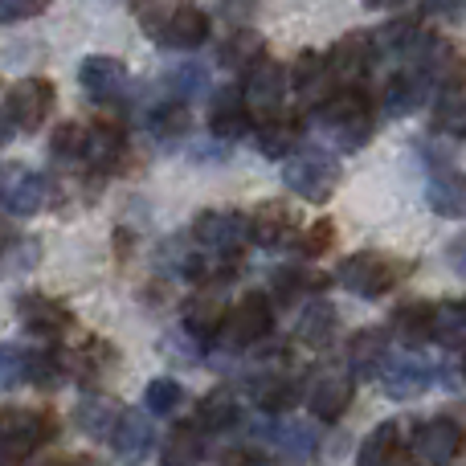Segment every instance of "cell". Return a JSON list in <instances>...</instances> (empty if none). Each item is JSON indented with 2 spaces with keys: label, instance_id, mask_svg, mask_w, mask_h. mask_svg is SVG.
<instances>
[{
  "label": "cell",
  "instance_id": "obj_1",
  "mask_svg": "<svg viewBox=\"0 0 466 466\" xmlns=\"http://www.w3.org/2000/svg\"><path fill=\"white\" fill-rule=\"evenodd\" d=\"M315 123H319V131L336 147L356 152V147H364L372 136V106L360 90H339V95H331L319 103Z\"/></svg>",
  "mask_w": 466,
  "mask_h": 466
},
{
  "label": "cell",
  "instance_id": "obj_2",
  "mask_svg": "<svg viewBox=\"0 0 466 466\" xmlns=\"http://www.w3.org/2000/svg\"><path fill=\"white\" fill-rule=\"evenodd\" d=\"M282 185L295 197H303V201L323 205L339 188V160L328 147H295L282 160Z\"/></svg>",
  "mask_w": 466,
  "mask_h": 466
},
{
  "label": "cell",
  "instance_id": "obj_3",
  "mask_svg": "<svg viewBox=\"0 0 466 466\" xmlns=\"http://www.w3.org/2000/svg\"><path fill=\"white\" fill-rule=\"evenodd\" d=\"M336 274H339V282H344L352 295L380 299V295H389L405 274H410V266L393 262V258H385V254H372V249H360V254H348L344 262H339Z\"/></svg>",
  "mask_w": 466,
  "mask_h": 466
},
{
  "label": "cell",
  "instance_id": "obj_4",
  "mask_svg": "<svg viewBox=\"0 0 466 466\" xmlns=\"http://www.w3.org/2000/svg\"><path fill=\"white\" fill-rule=\"evenodd\" d=\"M147 37H156L168 49H197L209 37V16L197 5H172V8H152L144 16Z\"/></svg>",
  "mask_w": 466,
  "mask_h": 466
},
{
  "label": "cell",
  "instance_id": "obj_5",
  "mask_svg": "<svg viewBox=\"0 0 466 466\" xmlns=\"http://www.w3.org/2000/svg\"><path fill=\"white\" fill-rule=\"evenodd\" d=\"M274 328V311H270V299L266 295H246L238 307H229L221 315V328H218V339L221 348H254L270 336Z\"/></svg>",
  "mask_w": 466,
  "mask_h": 466
},
{
  "label": "cell",
  "instance_id": "obj_6",
  "mask_svg": "<svg viewBox=\"0 0 466 466\" xmlns=\"http://www.w3.org/2000/svg\"><path fill=\"white\" fill-rule=\"evenodd\" d=\"M466 451V430L454 418H430L413 430L410 438V454L421 466H446Z\"/></svg>",
  "mask_w": 466,
  "mask_h": 466
},
{
  "label": "cell",
  "instance_id": "obj_7",
  "mask_svg": "<svg viewBox=\"0 0 466 466\" xmlns=\"http://www.w3.org/2000/svg\"><path fill=\"white\" fill-rule=\"evenodd\" d=\"M54 438L49 413L37 410H5L0 413V451L5 454H29Z\"/></svg>",
  "mask_w": 466,
  "mask_h": 466
},
{
  "label": "cell",
  "instance_id": "obj_8",
  "mask_svg": "<svg viewBox=\"0 0 466 466\" xmlns=\"http://www.w3.org/2000/svg\"><path fill=\"white\" fill-rule=\"evenodd\" d=\"M193 238L197 246L213 249V254H233L249 241V218L233 209H209L193 221Z\"/></svg>",
  "mask_w": 466,
  "mask_h": 466
},
{
  "label": "cell",
  "instance_id": "obj_9",
  "mask_svg": "<svg viewBox=\"0 0 466 466\" xmlns=\"http://www.w3.org/2000/svg\"><path fill=\"white\" fill-rule=\"evenodd\" d=\"M0 205L13 218H33L46 205V177L25 164H5L0 168Z\"/></svg>",
  "mask_w": 466,
  "mask_h": 466
},
{
  "label": "cell",
  "instance_id": "obj_10",
  "mask_svg": "<svg viewBox=\"0 0 466 466\" xmlns=\"http://www.w3.org/2000/svg\"><path fill=\"white\" fill-rule=\"evenodd\" d=\"M5 111H8V119H13V127L37 131L41 123L49 119V111H54V82H46V78H21L13 90H8Z\"/></svg>",
  "mask_w": 466,
  "mask_h": 466
},
{
  "label": "cell",
  "instance_id": "obj_11",
  "mask_svg": "<svg viewBox=\"0 0 466 466\" xmlns=\"http://www.w3.org/2000/svg\"><path fill=\"white\" fill-rule=\"evenodd\" d=\"M352 393H356L352 372L323 369V372H315L311 389H307V410H311V418H319V421H336V418H344L348 413Z\"/></svg>",
  "mask_w": 466,
  "mask_h": 466
},
{
  "label": "cell",
  "instance_id": "obj_12",
  "mask_svg": "<svg viewBox=\"0 0 466 466\" xmlns=\"http://www.w3.org/2000/svg\"><path fill=\"white\" fill-rule=\"evenodd\" d=\"M241 95H246L249 111L274 115L282 106V95H287V74H282V66L270 62V57H254V62L246 66V86H241Z\"/></svg>",
  "mask_w": 466,
  "mask_h": 466
},
{
  "label": "cell",
  "instance_id": "obj_13",
  "mask_svg": "<svg viewBox=\"0 0 466 466\" xmlns=\"http://www.w3.org/2000/svg\"><path fill=\"white\" fill-rule=\"evenodd\" d=\"M377 377H380L385 397H393V401H413V397H421L430 385H434V369L413 352L397 356V360H385V369H380Z\"/></svg>",
  "mask_w": 466,
  "mask_h": 466
},
{
  "label": "cell",
  "instance_id": "obj_14",
  "mask_svg": "<svg viewBox=\"0 0 466 466\" xmlns=\"http://www.w3.org/2000/svg\"><path fill=\"white\" fill-rule=\"evenodd\" d=\"M372 57H377V46H372L369 33H348L331 46L328 54V70H331V82H344V86H356V82L369 74Z\"/></svg>",
  "mask_w": 466,
  "mask_h": 466
},
{
  "label": "cell",
  "instance_id": "obj_15",
  "mask_svg": "<svg viewBox=\"0 0 466 466\" xmlns=\"http://www.w3.org/2000/svg\"><path fill=\"white\" fill-rule=\"evenodd\" d=\"M78 82L95 103H115V98L127 95V66H123L119 57L95 54L78 66Z\"/></svg>",
  "mask_w": 466,
  "mask_h": 466
},
{
  "label": "cell",
  "instance_id": "obj_16",
  "mask_svg": "<svg viewBox=\"0 0 466 466\" xmlns=\"http://www.w3.org/2000/svg\"><path fill=\"white\" fill-rule=\"evenodd\" d=\"M16 315H21V323L29 331H37V336H62L74 323L70 307H62L49 295H21L16 299Z\"/></svg>",
  "mask_w": 466,
  "mask_h": 466
},
{
  "label": "cell",
  "instance_id": "obj_17",
  "mask_svg": "<svg viewBox=\"0 0 466 466\" xmlns=\"http://www.w3.org/2000/svg\"><path fill=\"white\" fill-rule=\"evenodd\" d=\"M209 127H213V136H221V139H238L241 131L249 127V106H246L241 86H221L218 95H213Z\"/></svg>",
  "mask_w": 466,
  "mask_h": 466
},
{
  "label": "cell",
  "instance_id": "obj_18",
  "mask_svg": "<svg viewBox=\"0 0 466 466\" xmlns=\"http://www.w3.org/2000/svg\"><path fill=\"white\" fill-rule=\"evenodd\" d=\"M426 95H430V74L426 70H401V74H393V78L385 82V111L389 115H413L421 103H426Z\"/></svg>",
  "mask_w": 466,
  "mask_h": 466
},
{
  "label": "cell",
  "instance_id": "obj_19",
  "mask_svg": "<svg viewBox=\"0 0 466 466\" xmlns=\"http://www.w3.org/2000/svg\"><path fill=\"white\" fill-rule=\"evenodd\" d=\"M290 86L303 103H323L328 98V86H331V70H328V54H307L295 57V70H290Z\"/></svg>",
  "mask_w": 466,
  "mask_h": 466
},
{
  "label": "cell",
  "instance_id": "obj_20",
  "mask_svg": "<svg viewBox=\"0 0 466 466\" xmlns=\"http://www.w3.org/2000/svg\"><path fill=\"white\" fill-rule=\"evenodd\" d=\"M111 442H115V454H119L123 462H139V459L152 454L156 430H152V421H147L144 413H119V426H115Z\"/></svg>",
  "mask_w": 466,
  "mask_h": 466
},
{
  "label": "cell",
  "instance_id": "obj_21",
  "mask_svg": "<svg viewBox=\"0 0 466 466\" xmlns=\"http://www.w3.org/2000/svg\"><path fill=\"white\" fill-rule=\"evenodd\" d=\"M389 360V336L380 328H364L348 339V369L356 377H377Z\"/></svg>",
  "mask_w": 466,
  "mask_h": 466
},
{
  "label": "cell",
  "instance_id": "obj_22",
  "mask_svg": "<svg viewBox=\"0 0 466 466\" xmlns=\"http://www.w3.org/2000/svg\"><path fill=\"white\" fill-rule=\"evenodd\" d=\"M303 136V123L290 119V115H266V123L258 127V152L270 156V160H287L299 147Z\"/></svg>",
  "mask_w": 466,
  "mask_h": 466
},
{
  "label": "cell",
  "instance_id": "obj_23",
  "mask_svg": "<svg viewBox=\"0 0 466 466\" xmlns=\"http://www.w3.org/2000/svg\"><path fill=\"white\" fill-rule=\"evenodd\" d=\"M249 401L262 413H290L299 401V380L282 377V372H270V377H258L249 385Z\"/></svg>",
  "mask_w": 466,
  "mask_h": 466
},
{
  "label": "cell",
  "instance_id": "obj_24",
  "mask_svg": "<svg viewBox=\"0 0 466 466\" xmlns=\"http://www.w3.org/2000/svg\"><path fill=\"white\" fill-rule=\"evenodd\" d=\"M221 315H226V307H221V287H201V290H197V295L185 303V328L193 331L197 339L218 336Z\"/></svg>",
  "mask_w": 466,
  "mask_h": 466
},
{
  "label": "cell",
  "instance_id": "obj_25",
  "mask_svg": "<svg viewBox=\"0 0 466 466\" xmlns=\"http://www.w3.org/2000/svg\"><path fill=\"white\" fill-rule=\"evenodd\" d=\"M426 201L438 218H466V172H438L426 188Z\"/></svg>",
  "mask_w": 466,
  "mask_h": 466
},
{
  "label": "cell",
  "instance_id": "obj_26",
  "mask_svg": "<svg viewBox=\"0 0 466 466\" xmlns=\"http://www.w3.org/2000/svg\"><path fill=\"white\" fill-rule=\"evenodd\" d=\"M119 401H111V397H86V401L74 410V421H78V430L86 438H95V442H103V438L115 434V426H119Z\"/></svg>",
  "mask_w": 466,
  "mask_h": 466
},
{
  "label": "cell",
  "instance_id": "obj_27",
  "mask_svg": "<svg viewBox=\"0 0 466 466\" xmlns=\"http://www.w3.org/2000/svg\"><path fill=\"white\" fill-rule=\"evenodd\" d=\"M290 229H295V221L279 201H266L249 213V241H258V246H282L290 238Z\"/></svg>",
  "mask_w": 466,
  "mask_h": 466
},
{
  "label": "cell",
  "instance_id": "obj_28",
  "mask_svg": "<svg viewBox=\"0 0 466 466\" xmlns=\"http://www.w3.org/2000/svg\"><path fill=\"white\" fill-rule=\"evenodd\" d=\"M393 331L405 348H421L434 339V307L430 303H405L393 311Z\"/></svg>",
  "mask_w": 466,
  "mask_h": 466
},
{
  "label": "cell",
  "instance_id": "obj_29",
  "mask_svg": "<svg viewBox=\"0 0 466 466\" xmlns=\"http://www.w3.org/2000/svg\"><path fill=\"white\" fill-rule=\"evenodd\" d=\"M331 331H336V307L328 303V299H311V303L303 307V315H299V344L307 348H323L331 339Z\"/></svg>",
  "mask_w": 466,
  "mask_h": 466
},
{
  "label": "cell",
  "instance_id": "obj_30",
  "mask_svg": "<svg viewBox=\"0 0 466 466\" xmlns=\"http://www.w3.org/2000/svg\"><path fill=\"white\" fill-rule=\"evenodd\" d=\"M270 442L279 446L287 459H307V454L315 451V442H319V434H315L311 421H295L282 413V421H274V430H270Z\"/></svg>",
  "mask_w": 466,
  "mask_h": 466
},
{
  "label": "cell",
  "instance_id": "obj_31",
  "mask_svg": "<svg viewBox=\"0 0 466 466\" xmlns=\"http://www.w3.org/2000/svg\"><path fill=\"white\" fill-rule=\"evenodd\" d=\"M164 466H201L205 462V438L197 426H177L160 451Z\"/></svg>",
  "mask_w": 466,
  "mask_h": 466
},
{
  "label": "cell",
  "instance_id": "obj_32",
  "mask_svg": "<svg viewBox=\"0 0 466 466\" xmlns=\"http://www.w3.org/2000/svg\"><path fill=\"white\" fill-rule=\"evenodd\" d=\"M397 454H401V430H397L393 421H385V426H377L360 442L356 462H360V466H393Z\"/></svg>",
  "mask_w": 466,
  "mask_h": 466
},
{
  "label": "cell",
  "instance_id": "obj_33",
  "mask_svg": "<svg viewBox=\"0 0 466 466\" xmlns=\"http://www.w3.org/2000/svg\"><path fill=\"white\" fill-rule=\"evenodd\" d=\"M123 156V131L115 123H95L86 127V160L98 168H115Z\"/></svg>",
  "mask_w": 466,
  "mask_h": 466
},
{
  "label": "cell",
  "instance_id": "obj_34",
  "mask_svg": "<svg viewBox=\"0 0 466 466\" xmlns=\"http://www.w3.org/2000/svg\"><path fill=\"white\" fill-rule=\"evenodd\" d=\"M197 426L209 430V434H221V430L238 426V401H233L229 389H218V393H209L197 405Z\"/></svg>",
  "mask_w": 466,
  "mask_h": 466
},
{
  "label": "cell",
  "instance_id": "obj_35",
  "mask_svg": "<svg viewBox=\"0 0 466 466\" xmlns=\"http://www.w3.org/2000/svg\"><path fill=\"white\" fill-rule=\"evenodd\" d=\"M49 156L54 164H82L86 160V127L82 123H57L49 136Z\"/></svg>",
  "mask_w": 466,
  "mask_h": 466
},
{
  "label": "cell",
  "instance_id": "obj_36",
  "mask_svg": "<svg viewBox=\"0 0 466 466\" xmlns=\"http://www.w3.org/2000/svg\"><path fill=\"white\" fill-rule=\"evenodd\" d=\"M66 380V356L54 348H33L29 352V385L37 389H57Z\"/></svg>",
  "mask_w": 466,
  "mask_h": 466
},
{
  "label": "cell",
  "instance_id": "obj_37",
  "mask_svg": "<svg viewBox=\"0 0 466 466\" xmlns=\"http://www.w3.org/2000/svg\"><path fill=\"white\" fill-rule=\"evenodd\" d=\"M434 339L442 348H466V303L434 307Z\"/></svg>",
  "mask_w": 466,
  "mask_h": 466
},
{
  "label": "cell",
  "instance_id": "obj_38",
  "mask_svg": "<svg viewBox=\"0 0 466 466\" xmlns=\"http://www.w3.org/2000/svg\"><path fill=\"white\" fill-rule=\"evenodd\" d=\"M147 131H152L156 139H164V144H172V139H180L188 131V111L185 103H160L152 115H147Z\"/></svg>",
  "mask_w": 466,
  "mask_h": 466
},
{
  "label": "cell",
  "instance_id": "obj_39",
  "mask_svg": "<svg viewBox=\"0 0 466 466\" xmlns=\"http://www.w3.org/2000/svg\"><path fill=\"white\" fill-rule=\"evenodd\" d=\"M41 262V241L37 238H16L0 249V274H25Z\"/></svg>",
  "mask_w": 466,
  "mask_h": 466
},
{
  "label": "cell",
  "instance_id": "obj_40",
  "mask_svg": "<svg viewBox=\"0 0 466 466\" xmlns=\"http://www.w3.org/2000/svg\"><path fill=\"white\" fill-rule=\"evenodd\" d=\"M16 385H29V348L0 344V393Z\"/></svg>",
  "mask_w": 466,
  "mask_h": 466
},
{
  "label": "cell",
  "instance_id": "obj_41",
  "mask_svg": "<svg viewBox=\"0 0 466 466\" xmlns=\"http://www.w3.org/2000/svg\"><path fill=\"white\" fill-rule=\"evenodd\" d=\"M164 86L172 90V98L177 103H188V98H197L205 86H209V78H205L201 66H177V70H168V78H164Z\"/></svg>",
  "mask_w": 466,
  "mask_h": 466
},
{
  "label": "cell",
  "instance_id": "obj_42",
  "mask_svg": "<svg viewBox=\"0 0 466 466\" xmlns=\"http://www.w3.org/2000/svg\"><path fill=\"white\" fill-rule=\"evenodd\" d=\"M438 127L466 136V86H446L442 103H438Z\"/></svg>",
  "mask_w": 466,
  "mask_h": 466
},
{
  "label": "cell",
  "instance_id": "obj_43",
  "mask_svg": "<svg viewBox=\"0 0 466 466\" xmlns=\"http://www.w3.org/2000/svg\"><path fill=\"white\" fill-rule=\"evenodd\" d=\"M144 405L156 413V418H164V413H177V410H180V385H177V380H168V377L147 380Z\"/></svg>",
  "mask_w": 466,
  "mask_h": 466
},
{
  "label": "cell",
  "instance_id": "obj_44",
  "mask_svg": "<svg viewBox=\"0 0 466 466\" xmlns=\"http://www.w3.org/2000/svg\"><path fill=\"white\" fill-rule=\"evenodd\" d=\"M254 57H262V41H258V33H249V29L233 33L226 46H221V62L226 66H249Z\"/></svg>",
  "mask_w": 466,
  "mask_h": 466
},
{
  "label": "cell",
  "instance_id": "obj_45",
  "mask_svg": "<svg viewBox=\"0 0 466 466\" xmlns=\"http://www.w3.org/2000/svg\"><path fill=\"white\" fill-rule=\"evenodd\" d=\"M111 364H115V352H111V344H103V339H90V344L82 348V356H78V372L86 380H98Z\"/></svg>",
  "mask_w": 466,
  "mask_h": 466
},
{
  "label": "cell",
  "instance_id": "obj_46",
  "mask_svg": "<svg viewBox=\"0 0 466 466\" xmlns=\"http://www.w3.org/2000/svg\"><path fill=\"white\" fill-rule=\"evenodd\" d=\"M46 8H49V0H0V25L29 21V16H41Z\"/></svg>",
  "mask_w": 466,
  "mask_h": 466
},
{
  "label": "cell",
  "instance_id": "obj_47",
  "mask_svg": "<svg viewBox=\"0 0 466 466\" xmlns=\"http://www.w3.org/2000/svg\"><path fill=\"white\" fill-rule=\"evenodd\" d=\"M303 287H311V279H307V274H295V270H282V274H274V299H279L282 307H287L290 299H295Z\"/></svg>",
  "mask_w": 466,
  "mask_h": 466
},
{
  "label": "cell",
  "instance_id": "obj_48",
  "mask_svg": "<svg viewBox=\"0 0 466 466\" xmlns=\"http://www.w3.org/2000/svg\"><path fill=\"white\" fill-rule=\"evenodd\" d=\"M218 466H270V459L254 446H229V451L218 454Z\"/></svg>",
  "mask_w": 466,
  "mask_h": 466
},
{
  "label": "cell",
  "instance_id": "obj_49",
  "mask_svg": "<svg viewBox=\"0 0 466 466\" xmlns=\"http://www.w3.org/2000/svg\"><path fill=\"white\" fill-rule=\"evenodd\" d=\"M331 241H336L331 221H315V229H307V238H303V254H323Z\"/></svg>",
  "mask_w": 466,
  "mask_h": 466
},
{
  "label": "cell",
  "instance_id": "obj_50",
  "mask_svg": "<svg viewBox=\"0 0 466 466\" xmlns=\"http://www.w3.org/2000/svg\"><path fill=\"white\" fill-rule=\"evenodd\" d=\"M446 262H451V270L459 274V279H466V233H459V238L446 246Z\"/></svg>",
  "mask_w": 466,
  "mask_h": 466
},
{
  "label": "cell",
  "instance_id": "obj_51",
  "mask_svg": "<svg viewBox=\"0 0 466 466\" xmlns=\"http://www.w3.org/2000/svg\"><path fill=\"white\" fill-rule=\"evenodd\" d=\"M218 13L229 16V21H246L254 13V0H218Z\"/></svg>",
  "mask_w": 466,
  "mask_h": 466
},
{
  "label": "cell",
  "instance_id": "obj_52",
  "mask_svg": "<svg viewBox=\"0 0 466 466\" xmlns=\"http://www.w3.org/2000/svg\"><path fill=\"white\" fill-rule=\"evenodd\" d=\"M13 119H8V111H5V106H0V147H5L8 144V139H13Z\"/></svg>",
  "mask_w": 466,
  "mask_h": 466
},
{
  "label": "cell",
  "instance_id": "obj_53",
  "mask_svg": "<svg viewBox=\"0 0 466 466\" xmlns=\"http://www.w3.org/2000/svg\"><path fill=\"white\" fill-rule=\"evenodd\" d=\"M459 5H462V0H430V8H434V13H459Z\"/></svg>",
  "mask_w": 466,
  "mask_h": 466
},
{
  "label": "cell",
  "instance_id": "obj_54",
  "mask_svg": "<svg viewBox=\"0 0 466 466\" xmlns=\"http://www.w3.org/2000/svg\"><path fill=\"white\" fill-rule=\"evenodd\" d=\"M369 8H397V5H405V0H364Z\"/></svg>",
  "mask_w": 466,
  "mask_h": 466
},
{
  "label": "cell",
  "instance_id": "obj_55",
  "mask_svg": "<svg viewBox=\"0 0 466 466\" xmlns=\"http://www.w3.org/2000/svg\"><path fill=\"white\" fill-rule=\"evenodd\" d=\"M462 377H466V360H462Z\"/></svg>",
  "mask_w": 466,
  "mask_h": 466
}]
</instances>
